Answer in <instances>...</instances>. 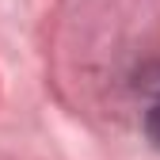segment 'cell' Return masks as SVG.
Instances as JSON below:
<instances>
[{"label":"cell","instance_id":"1","mask_svg":"<svg viewBox=\"0 0 160 160\" xmlns=\"http://www.w3.org/2000/svg\"><path fill=\"white\" fill-rule=\"evenodd\" d=\"M149 133H152V141L160 145V99H156V107L149 111Z\"/></svg>","mask_w":160,"mask_h":160}]
</instances>
